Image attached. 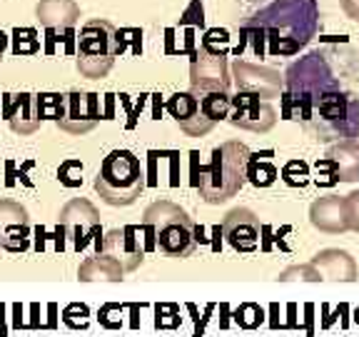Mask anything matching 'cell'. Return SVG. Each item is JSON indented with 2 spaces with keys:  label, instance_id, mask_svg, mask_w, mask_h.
<instances>
[{
  "label": "cell",
  "instance_id": "31",
  "mask_svg": "<svg viewBox=\"0 0 359 337\" xmlns=\"http://www.w3.org/2000/svg\"><path fill=\"white\" fill-rule=\"evenodd\" d=\"M200 45H205L212 53H224L227 55V51H230V35H227V30H219V28L208 30Z\"/></svg>",
  "mask_w": 359,
  "mask_h": 337
},
{
  "label": "cell",
  "instance_id": "41",
  "mask_svg": "<svg viewBox=\"0 0 359 337\" xmlns=\"http://www.w3.org/2000/svg\"><path fill=\"white\" fill-rule=\"evenodd\" d=\"M0 250H3V232H0Z\"/></svg>",
  "mask_w": 359,
  "mask_h": 337
},
{
  "label": "cell",
  "instance_id": "8",
  "mask_svg": "<svg viewBox=\"0 0 359 337\" xmlns=\"http://www.w3.org/2000/svg\"><path fill=\"white\" fill-rule=\"evenodd\" d=\"M97 253L110 255L125 267V272L135 270L145 258V227L140 225H125V227H115L105 237H97Z\"/></svg>",
  "mask_w": 359,
  "mask_h": 337
},
{
  "label": "cell",
  "instance_id": "25",
  "mask_svg": "<svg viewBox=\"0 0 359 337\" xmlns=\"http://www.w3.org/2000/svg\"><path fill=\"white\" fill-rule=\"evenodd\" d=\"M232 317H235V322L242 330H255V327H259L264 322V310L257 303H242Z\"/></svg>",
  "mask_w": 359,
  "mask_h": 337
},
{
  "label": "cell",
  "instance_id": "6",
  "mask_svg": "<svg viewBox=\"0 0 359 337\" xmlns=\"http://www.w3.org/2000/svg\"><path fill=\"white\" fill-rule=\"evenodd\" d=\"M190 93H230V67L224 53H212L200 45L190 62Z\"/></svg>",
  "mask_w": 359,
  "mask_h": 337
},
{
  "label": "cell",
  "instance_id": "16",
  "mask_svg": "<svg viewBox=\"0 0 359 337\" xmlns=\"http://www.w3.org/2000/svg\"><path fill=\"white\" fill-rule=\"evenodd\" d=\"M3 118L15 135H33L40 130L38 100L33 93H8L3 95Z\"/></svg>",
  "mask_w": 359,
  "mask_h": 337
},
{
  "label": "cell",
  "instance_id": "26",
  "mask_svg": "<svg viewBox=\"0 0 359 337\" xmlns=\"http://www.w3.org/2000/svg\"><path fill=\"white\" fill-rule=\"evenodd\" d=\"M62 322H65L70 330H88L90 308L85 303H70L62 310Z\"/></svg>",
  "mask_w": 359,
  "mask_h": 337
},
{
  "label": "cell",
  "instance_id": "19",
  "mask_svg": "<svg viewBox=\"0 0 359 337\" xmlns=\"http://www.w3.org/2000/svg\"><path fill=\"white\" fill-rule=\"evenodd\" d=\"M123 275H125L123 265H120L115 258H110V255H102V253L88 258L78 267L80 282H95V280L118 282V280H123Z\"/></svg>",
  "mask_w": 359,
  "mask_h": 337
},
{
  "label": "cell",
  "instance_id": "40",
  "mask_svg": "<svg viewBox=\"0 0 359 337\" xmlns=\"http://www.w3.org/2000/svg\"><path fill=\"white\" fill-rule=\"evenodd\" d=\"M354 322H357V325H359V308L354 310Z\"/></svg>",
  "mask_w": 359,
  "mask_h": 337
},
{
  "label": "cell",
  "instance_id": "7",
  "mask_svg": "<svg viewBox=\"0 0 359 337\" xmlns=\"http://www.w3.org/2000/svg\"><path fill=\"white\" fill-rule=\"evenodd\" d=\"M57 225L62 227L65 237L73 240L75 253H80L100 235V213L90 200L75 197L67 205H62L60 215H57Z\"/></svg>",
  "mask_w": 359,
  "mask_h": 337
},
{
  "label": "cell",
  "instance_id": "42",
  "mask_svg": "<svg viewBox=\"0 0 359 337\" xmlns=\"http://www.w3.org/2000/svg\"><path fill=\"white\" fill-rule=\"evenodd\" d=\"M0 175H3V173H0Z\"/></svg>",
  "mask_w": 359,
  "mask_h": 337
},
{
  "label": "cell",
  "instance_id": "24",
  "mask_svg": "<svg viewBox=\"0 0 359 337\" xmlns=\"http://www.w3.org/2000/svg\"><path fill=\"white\" fill-rule=\"evenodd\" d=\"M38 100V115L40 120H60L62 118V110H65V95L60 93H40L35 95Z\"/></svg>",
  "mask_w": 359,
  "mask_h": 337
},
{
  "label": "cell",
  "instance_id": "30",
  "mask_svg": "<svg viewBox=\"0 0 359 337\" xmlns=\"http://www.w3.org/2000/svg\"><path fill=\"white\" fill-rule=\"evenodd\" d=\"M123 317H125V305H118V303L102 305L100 312H97V320H100V325L107 327V330H120V327H123Z\"/></svg>",
  "mask_w": 359,
  "mask_h": 337
},
{
  "label": "cell",
  "instance_id": "21",
  "mask_svg": "<svg viewBox=\"0 0 359 337\" xmlns=\"http://www.w3.org/2000/svg\"><path fill=\"white\" fill-rule=\"evenodd\" d=\"M269 152L264 155H252L250 165H247V180L252 183L255 187H267L277 180V168L267 160Z\"/></svg>",
  "mask_w": 359,
  "mask_h": 337
},
{
  "label": "cell",
  "instance_id": "4",
  "mask_svg": "<svg viewBox=\"0 0 359 337\" xmlns=\"http://www.w3.org/2000/svg\"><path fill=\"white\" fill-rule=\"evenodd\" d=\"M142 225L152 227L157 247L168 258H190L197 247V225L185 210L170 200H157L142 215Z\"/></svg>",
  "mask_w": 359,
  "mask_h": 337
},
{
  "label": "cell",
  "instance_id": "5",
  "mask_svg": "<svg viewBox=\"0 0 359 337\" xmlns=\"http://www.w3.org/2000/svg\"><path fill=\"white\" fill-rule=\"evenodd\" d=\"M123 53V40H120V30L107 20H88L80 28L78 35V58H75V67L83 78L100 80L110 73L115 58Z\"/></svg>",
  "mask_w": 359,
  "mask_h": 337
},
{
  "label": "cell",
  "instance_id": "11",
  "mask_svg": "<svg viewBox=\"0 0 359 337\" xmlns=\"http://www.w3.org/2000/svg\"><path fill=\"white\" fill-rule=\"evenodd\" d=\"M317 183L334 185V183H354L359 180V143H339L332 145L325 160L317 163Z\"/></svg>",
  "mask_w": 359,
  "mask_h": 337
},
{
  "label": "cell",
  "instance_id": "38",
  "mask_svg": "<svg viewBox=\"0 0 359 337\" xmlns=\"http://www.w3.org/2000/svg\"><path fill=\"white\" fill-rule=\"evenodd\" d=\"M8 40H11V38L0 30V60H3V55H6V51H8Z\"/></svg>",
  "mask_w": 359,
  "mask_h": 337
},
{
  "label": "cell",
  "instance_id": "37",
  "mask_svg": "<svg viewBox=\"0 0 359 337\" xmlns=\"http://www.w3.org/2000/svg\"><path fill=\"white\" fill-rule=\"evenodd\" d=\"M269 310H272V320H269V327H272V330H277V327H280V320H277V312H280V305L275 303Z\"/></svg>",
  "mask_w": 359,
  "mask_h": 337
},
{
  "label": "cell",
  "instance_id": "18",
  "mask_svg": "<svg viewBox=\"0 0 359 337\" xmlns=\"http://www.w3.org/2000/svg\"><path fill=\"white\" fill-rule=\"evenodd\" d=\"M40 25L48 30H73L80 20V6L75 0H40L35 6Z\"/></svg>",
  "mask_w": 359,
  "mask_h": 337
},
{
  "label": "cell",
  "instance_id": "28",
  "mask_svg": "<svg viewBox=\"0 0 359 337\" xmlns=\"http://www.w3.org/2000/svg\"><path fill=\"white\" fill-rule=\"evenodd\" d=\"M282 180L292 187H304L309 183V168L302 160H290V163L282 168Z\"/></svg>",
  "mask_w": 359,
  "mask_h": 337
},
{
  "label": "cell",
  "instance_id": "10",
  "mask_svg": "<svg viewBox=\"0 0 359 337\" xmlns=\"http://www.w3.org/2000/svg\"><path fill=\"white\" fill-rule=\"evenodd\" d=\"M232 78H235L237 93H252L259 98H277L285 93V78L277 70L247 62L242 58L232 62Z\"/></svg>",
  "mask_w": 359,
  "mask_h": 337
},
{
  "label": "cell",
  "instance_id": "1",
  "mask_svg": "<svg viewBox=\"0 0 359 337\" xmlns=\"http://www.w3.org/2000/svg\"><path fill=\"white\" fill-rule=\"evenodd\" d=\"M237 28L242 43L237 58L245 48L255 58L294 55L320 30V3L317 0H240Z\"/></svg>",
  "mask_w": 359,
  "mask_h": 337
},
{
  "label": "cell",
  "instance_id": "9",
  "mask_svg": "<svg viewBox=\"0 0 359 337\" xmlns=\"http://www.w3.org/2000/svg\"><path fill=\"white\" fill-rule=\"evenodd\" d=\"M100 120V95L85 93V90H73L65 95V110H62V118L57 120V128L70 135H85Z\"/></svg>",
  "mask_w": 359,
  "mask_h": 337
},
{
  "label": "cell",
  "instance_id": "22",
  "mask_svg": "<svg viewBox=\"0 0 359 337\" xmlns=\"http://www.w3.org/2000/svg\"><path fill=\"white\" fill-rule=\"evenodd\" d=\"M202 103V112L208 115L212 123L230 118L232 112V98L230 93H205V95H197Z\"/></svg>",
  "mask_w": 359,
  "mask_h": 337
},
{
  "label": "cell",
  "instance_id": "29",
  "mask_svg": "<svg viewBox=\"0 0 359 337\" xmlns=\"http://www.w3.org/2000/svg\"><path fill=\"white\" fill-rule=\"evenodd\" d=\"M57 180H60L65 187L83 185V163H80V160H75V157L65 160V163L60 165V170H57Z\"/></svg>",
  "mask_w": 359,
  "mask_h": 337
},
{
  "label": "cell",
  "instance_id": "32",
  "mask_svg": "<svg viewBox=\"0 0 359 337\" xmlns=\"http://www.w3.org/2000/svg\"><path fill=\"white\" fill-rule=\"evenodd\" d=\"M347 202V218H349V230H357L359 232V190L349 192L344 197Z\"/></svg>",
  "mask_w": 359,
  "mask_h": 337
},
{
  "label": "cell",
  "instance_id": "39",
  "mask_svg": "<svg viewBox=\"0 0 359 337\" xmlns=\"http://www.w3.org/2000/svg\"><path fill=\"white\" fill-rule=\"evenodd\" d=\"M322 315H325V320H322V327H330L332 322H334V317L330 315V308H327V305H322Z\"/></svg>",
  "mask_w": 359,
  "mask_h": 337
},
{
  "label": "cell",
  "instance_id": "3",
  "mask_svg": "<svg viewBox=\"0 0 359 337\" xmlns=\"http://www.w3.org/2000/svg\"><path fill=\"white\" fill-rule=\"evenodd\" d=\"M145 170H142L140 157L133 150H112L102 160L100 170L95 175V190L102 202L120 208V205H133L145 190Z\"/></svg>",
  "mask_w": 359,
  "mask_h": 337
},
{
  "label": "cell",
  "instance_id": "12",
  "mask_svg": "<svg viewBox=\"0 0 359 337\" xmlns=\"http://www.w3.org/2000/svg\"><path fill=\"white\" fill-rule=\"evenodd\" d=\"M230 123L242 130H252V133H267V130L275 128L277 112L267 100H259V95L237 93L232 98Z\"/></svg>",
  "mask_w": 359,
  "mask_h": 337
},
{
  "label": "cell",
  "instance_id": "2",
  "mask_svg": "<svg viewBox=\"0 0 359 337\" xmlns=\"http://www.w3.org/2000/svg\"><path fill=\"white\" fill-rule=\"evenodd\" d=\"M252 152L245 143L227 140L212 150L208 165H195V187L200 197L210 205H219L235 197L247 180V165Z\"/></svg>",
  "mask_w": 359,
  "mask_h": 337
},
{
  "label": "cell",
  "instance_id": "33",
  "mask_svg": "<svg viewBox=\"0 0 359 337\" xmlns=\"http://www.w3.org/2000/svg\"><path fill=\"white\" fill-rule=\"evenodd\" d=\"M339 6H342L344 15L359 22V0H339Z\"/></svg>",
  "mask_w": 359,
  "mask_h": 337
},
{
  "label": "cell",
  "instance_id": "17",
  "mask_svg": "<svg viewBox=\"0 0 359 337\" xmlns=\"http://www.w3.org/2000/svg\"><path fill=\"white\" fill-rule=\"evenodd\" d=\"M309 220L317 230L322 232H344L349 230V218H347V202L339 195H327L312 202L309 208Z\"/></svg>",
  "mask_w": 359,
  "mask_h": 337
},
{
  "label": "cell",
  "instance_id": "20",
  "mask_svg": "<svg viewBox=\"0 0 359 337\" xmlns=\"http://www.w3.org/2000/svg\"><path fill=\"white\" fill-rule=\"evenodd\" d=\"M312 265L320 272H325L330 280H354L357 277V265L344 250H322Z\"/></svg>",
  "mask_w": 359,
  "mask_h": 337
},
{
  "label": "cell",
  "instance_id": "36",
  "mask_svg": "<svg viewBox=\"0 0 359 337\" xmlns=\"http://www.w3.org/2000/svg\"><path fill=\"white\" fill-rule=\"evenodd\" d=\"M304 315H307V332L312 335V315H314V305H304Z\"/></svg>",
  "mask_w": 359,
  "mask_h": 337
},
{
  "label": "cell",
  "instance_id": "27",
  "mask_svg": "<svg viewBox=\"0 0 359 337\" xmlns=\"http://www.w3.org/2000/svg\"><path fill=\"white\" fill-rule=\"evenodd\" d=\"M180 308L175 303L155 305V327L157 330H177L180 327Z\"/></svg>",
  "mask_w": 359,
  "mask_h": 337
},
{
  "label": "cell",
  "instance_id": "15",
  "mask_svg": "<svg viewBox=\"0 0 359 337\" xmlns=\"http://www.w3.org/2000/svg\"><path fill=\"white\" fill-rule=\"evenodd\" d=\"M259 220L252 210L247 208H237L232 213H227L222 223V235L224 240L235 247L237 253H252L259 245Z\"/></svg>",
  "mask_w": 359,
  "mask_h": 337
},
{
  "label": "cell",
  "instance_id": "13",
  "mask_svg": "<svg viewBox=\"0 0 359 337\" xmlns=\"http://www.w3.org/2000/svg\"><path fill=\"white\" fill-rule=\"evenodd\" d=\"M0 232H3V250L8 253H25L30 247V215L20 202L0 200Z\"/></svg>",
  "mask_w": 359,
  "mask_h": 337
},
{
  "label": "cell",
  "instance_id": "23",
  "mask_svg": "<svg viewBox=\"0 0 359 337\" xmlns=\"http://www.w3.org/2000/svg\"><path fill=\"white\" fill-rule=\"evenodd\" d=\"M40 53V38L35 28H15L13 30V55H35Z\"/></svg>",
  "mask_w": 359,
  "mask_h": 337
},
{
  "label": "cell",
  "instance_id": "35",
  "mask_svg": "<svg viewBox=\"0 0 359 337\" xmlns=\"http://www.w3.org/2000/svg\"><path fill=\"white\" fill-rule=\"evenodd\" d=\"M0 335L6 337L8 335V327H6V305L0 303Z\"/></svg>",
  "mask_w": 359,
  "mask_h": 337
},
{
  "label": "cell",
  "instance_id": "34",
  "mask_svg": "<svg viewBox=\"0 0 359 337\" xmlns=\"http://www.w3.org/2000/svg\"><path fill=\"white\" fill-rule=\"evenodd\" d=\"M287 315H290V320H287V327H297V305H294V303L287 305Z\"/></svg>",
  "mask_w": 359,
  "mask_h": 337
},
{
  "label": "cell",
  "instance_id": "14",
  "mask_svg": "<svg viewBox=\"0 0 359 337\" xmlns=\"http://www.w3.org/2000/svg\"><path fill=\"white\" fill-rule=\"evenodd\" d=\"M165 107L175 118V123L180 125V130L190 138H202L215 128L212 120L202 112V103L195 93H175L172 98H168Z\"/></svg>",
  "mask_w": 359,
  "mask_h": 337
}]
</instances>
